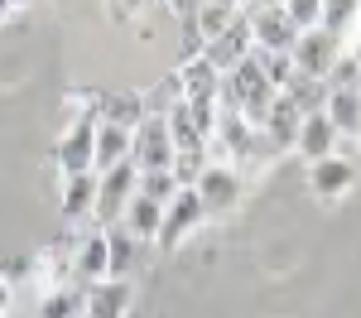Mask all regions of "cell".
<instances>
[{"instance_id": "8", "label": "cell", "mask_w": 361, "mask_h": 318, "mask_svg": "<svg viewBox=\"0 0 361 318\" xmlns=\"http://www.w3.org/2000/svg\"><path fill=\"white\" fill-rule=\"evenodd\" d=\"M202 207H207V217H226L236 202H241V169L236 164H222V159H212L207 173L193 183Z\"/></svg>"}, {"instance_id": "33", "label": "cell", "mask_w": 361, "mask_h": 318, "mask_svg": "<svg viewBox=\"0 0 361 318\" xmlns=\"http://www.w3.org/2000/svg\"><path fill=\"white\" fill-rule=\"evenodd\" d=\"M236 5H241V10H250V5H260V0H236Z\"/></svg>"}, {"instance_id": "12", "label": "cell", "mask_w": 361, "mask_h": 318, "mask_svg": "<svg viewBox=\"0 0 361 318\" xmlns=\"http://www.w3.org/2000/svg\"><path fill=\"white\" fill-rule=\"evenodd\" d=\"M352 178H357V169H352V159H342V154L308 164V188H313V198H323V202L347 198V193H352Z\"/></svg>"}, {"instance_id": "28", "label": "cell", "mask_w": 361, "mask_h": 318, "mask_svg": "<svg viewBox=\"0 0 361 318\" xmlns=\"http://www.w3.org/2000/svg\"><path fill=\"white\" fill-rule=\"evenodd\" d=\"M279 5L289 10V20L304 29V34L308 29H323V0H279Z\"/></svg>"}, {"instance_id": "15", "label": "cell", "mask_w": 361, "mask_h": 318, "mask_svg": "<svg viewBox=\"0 0 361 318\" xmlns=\"http://www.w3.org/2000/svg\"><path fill=\"white\" fill-rule=\"evenodd\" d=\"M130 299H135L130 280H102V285H87V318H126V314H130Z\"/></svg>"}, {"instance_id": "25", "label": "cell", "mask_w": 361, "mask_h": 318, "mask_svg": "<svg viewBox=\"0 0 361 318\" xmlns=\"http://www.w3.org/2000/svg\"><path fill=\"white\" fill-rule=\"evenodd\" d=\"M183 193V183L173 178V169H159V173H140V198L159 202V207H169V202Z\"/></svg>"}, {"instance_id": "5", "label": "cell", "mask_w": 361, "mask_h": 318, "mask_svg": "<svg viewBox=\"0 0 361 318\" xmlns=\"http://www.w3.org/2000/svg\"><path fill=\"white\" fill-rule=\"evenodd\" d=\"M173 130H169V116H145V126L135 130V169L140 173H159L173 169Z\"/></svg>"}, {"instance_id": "26", "label": "cell", "mask_w": 361, "mask_h": 318, "mask_svg": "<svg viewBox=\"0 0 361 318\" xmlns=\"http://www.w3.org/2000/svg\"><path fill=\"white\" fill-rule=\"evenodd\" d=\"M106 236H111V280H126L130 275V265H135V236L126 227H106Z\"/></svg>"}, {"instance_id": "13", "label": "cell", "mask_w": 361, "mask_h": 318, "mask_svg": "<svg viewBox=\"0 0 361 318\" xmlns=\"http://www.w3.org/2000/svg\"><path fill=\"white\" fill-rule=\"evenodd\" d=\"M337 140H342V130L333 126V116L313 111V116H304V130H299L294 154H304L308 164H318V159H333V154H337Z\"/></svg>"}, {"instance_id": "35", "label": "cell", "mask_w": 361, "mask_h": 318, "mask_svg": "<svg viewBox=\"0 0 361 318\" xmlns=\"http://www.w3.org/2000/svg\"><path fill=\"white\" fill-rule=\"evenodd\" d=\"M15 5H25V0H15Z\"/></svg>"}, {"instance_id": "17", "label": "cell", "mask_w": 361, "mask_h": 318, "mask_svg": "<svg viewBox=\"0 0 361 318\" xmlns=\"http://www.w3.org/2000/svg\"><path fill=\"white\" fill-rule=\"evenodd\" d=\"M145 116H149L145 92H106V97H102V116H97V121L121 126V130H140V126H145Z\"/></svg>"}, {"instance_id": "6", "label": "cell", "mask_w": 361, "mask_h": 318, "mask_svg": "<svg viewBox=\"0 0 361 318\" xmlns=\"http://www.w3.org/2000/svg\"><path fill=\"white\" fill-rule=\"evenodd\" d=\"M299 130H304V111L279 92L270 116H265V126H260V159H275L284 149H294L299 145Z\"/></svg>"}, {"instance_id": "34", "label": "cell", "mask_w": 361, "mask_h": 318, "mask_svg": "<svg viewBox=\"0 0 361 318\" xmlns=\"http://www.w3.org/2000/svg\"><path fill=\"white\" fill-rule=\"evenodd\" d=\"M222 5H236V0H222ZM236 10H241V5H236Z\"/></svg>"}, {"instance_id": "4", "label": "cell", "mask_w": 361, "mask_h": 318, "mask_svg": "<svg viewBox=\"0 0 361 318\" xmlns=\"http://www.w3.org/2000/svg\"><path fill=\"white\" fill-rule=\"evenodd\" d=\"M212 145L222 149V164H236V169H246V164L260 159V130L241 111H226V106H222V121H217Z\"/></svg>"}, {"instance_id": "22", "label": "cell", "mask_w": 361, "mask_h": 318, "mask_svg": "<svg viewBox=\"0 0 361 318\" xmlns=\"http://www.w3.org/2000/svg\"><path fill=\"white\" fill-rule=\"evenodd\" d=\"M183 102H188V97H183V82H178V68H173V73H164L159 82L145 92V106H149V116H173Z\"/></svg>"}, {"instance_id": "23", "label": "cell", "mask_w": 361, "mask_h": 318, "mask_svg": "<svg viewBox=\"0 0 361 318\" xmlns=\"http://www.w3.org/2000/svg\"><path fill=\"white\" fill-rule=\"evenodd\" d=\"M255 58H260V68H265V78H270L275 92H289V87L299 82V63H294V54H265V49H255Z\"/></svg>"}, {"instance_id": "31", "label": "cell", "mask_w": 361, "mask_h": 318, "mask_svg": "<svg viewBox=\"0 0 361 318\" xmlns=\"http://www.w3.org/2000/svg\"><path fill=\"white\" fill-rule=\"evenodd\" d=\"M140 5H145V0H111V10L121 15V20H130V15L140 10Z\"/></svg>"}, {"instance_id": "18", "label": "cell", "mask_w": 361, "mask_h": 318, "mask_svg": "<svg viewBox=\"0 0 361 318\" xmlns=\"http://www.w3.org/2000/svg\"><path fill=\"white\" fill-rule=\"evenodd\" d=\"M178 82H183V97L188 102H222V73L197 58V63H178Z\"/></svg>"}, {"instance_id": "27", "label": "cell", "mask_w": 361, "mask_h": 318, "mask_svg": "<svg viewBox=\"0 0 361 318\" xmlns=\"http://www.w3.org/2000/svg\"><path fill=\"white\" fill-rule=\"evenodd\" d=\"M361 15V0H323V29L337 34V39H347V29L357 25Z\"/></svg>"}, {"instance_id": "1", "label": "cell", "mask_w": 361, "mask_h": 318, "mask_svg": "<svg viewBox=\"0 0 361 318\" xmlns=\"http://www.w3.org/2000/svg\"><path fill=\"white\" fill-rule=\"evenodd\" d=\"M241 15L250 20L255 49H265V54H294L299 39H304V29L289 20V10H284L279 0H260V5H250V10H241Z\"/></svg>"}, {"instance_id": "21", "label": "cell", "mask_w": 361, "mask_h": 318, "mask_svg": "<svg viewBox=\"0 0 361 318\" xmlns=\"http://www.w3.org/2000/svg\"><path fill=\"white\" fill-rule=\"evenodd\" d=\"M323 111L333 116V126L342 130V135H357L361 140V87H342V92H333Z\"/></svg>"}, {"instance_id": "20", "label": "cell", "mask_w": 361, "mask_h": 318, "mask_svg": "<svg viewBox=\"0 0 361 318\" xmlns=\"http://www.w3.org/2000/svg\"><path fill=\"white\" fill-rule=\"evenodd\" d=\"M34 318H87V285L73 289H44V299H39V309H34Z\"/></svg>"}, {"instance_id": "7", "label": "cell", "mask_w": 361, "mask_h": 318, "mask_svg": "<svg viewBox=\"0 0 361 318\" xmlns=\"http://www.w3.org/2000/svg\"><path fill=\"white\" fill-rule=\"evenodd\" d=\"M202 222H207V207H202V198H197V188H183V193L164 207V231H159L154 246H159V251H178Z\"/></svg>"}, {"instance_id": "19", "label": "cell", "mask_w": 361, "mask_h": 318, "mask_svg": "<svg viewBox=\"0 0 361 318\" xmlns=\"http://www.w3.org/2000/svg\"><path fill=\"white\" fill-rule=\"evenodd\" d=\"M121 227L130 231L135 241H159V231H164V207L135 193V202H130V207H126V217H121Z\"/></svg>"}, {"instance_id": "11", "label": "cell", "mask_w": 361, "mask_h": 318, "mask_svg": "<svg viewBox=\"0 0 361 318\" xmlns=\"http://www.w3.org/2000/svg\"><path fill=\"white\" fill-rule=\"evenodd\" d=\"M255 54V34H250V20L246 15H236V20H231V29H226L222 39H212V44H207V63H212V68H217V73H231V68H241V63H246V58Z\"/></svg>"}, {"instance_id": "24", "label": "cell", "mask_w": 361, "mask_h": 318, "mask_svg": "<svg viewBox=\"0 0 361 318\" xmlns=\"http://www.w3.org/2000/svg\"><path fill=\"white\" fill-rule=\"evenodd\" d=\"M241 10L236 5H222V0H207L202 10H197V29H202V39L212 44V39H222L226 29H231V20H236Z\"/></svg>"}, {"instance_id": "14", "label": "cell", "mask_w": 361, "mask_h": 318, "mask_svg": "<svg viewBox=\"0 0 361 318\" xmlns=\"http://www.w3.org/2000/svg\"><path fill=\"white\" fill-rule=\"evenodd\" d=\"M97 188H102V173H73V178H63V217L68 222H92L97 217Z\"/></svg>"}, {"instance_id": "16", "label": "cell", "mask_w": 361, "mask_h": 318, "mask_svg": "<svg viewBox=\"0 0 361 318\" xmlns=\"http://www.w3.org/2000/svg\"><path fill=\"white\" fill-rule=\"evenodd\" d=\"M130 159H135V130L97 121V173L116 169V164H130Z\"/></svg>"}, {"instance_id": "30", "label": "cell", "mask_w": 361, "mask_h": 318, "mask_svg": "<svg viewBox=\"0 0 361 318\" xmlns=\"http://www.w3.org/2000/svg\"><path fill=\"white\" fill-rule=\"evenodd\" d=\"M10 304H15V285H10V280L0 275V318L10 314Z\"/></svg>"}, {"instance_id": "3", "label": "cell", "mask_w": 361, "mask_h": 318, "mask_svg": "<svg viewBox=\"0 0 361 318\" xmlns=\"http://www.w3.org/2000/svg\"><path fill=\"white\" fill-rule=\"evenodd\" d=\"M140 193V169L135 159L130 164H116V169L102 173V188H97V227H121V217H126V207L135 202Z\"/></svg>"}, {"instance_id": "9", "label": "cell", "mask_w": 361, "mask_h": 318, "mask_svg": "<svg viewBox=\"0 0 361 318\" xmlns=\"http://www.w3.org/2000/svg\"><path fill=\"white\" fill-rule=\"evenodd\" d=\"M342 39L328 34V29H308L304 39H299V49H294V63H299V73L304 78H318V82H328L333 78V68L342 63Z\"/></svg>"}, {"instance_id": "2", "label": "cell", "mask_w": 361, "mask_h": 318, "mask_svg": "<svg viewBox=\"0 0 361 318\" xmlns=\"http://www.w3.org/2000/svg\"><path fill=\"white\" fill-rule=\"evenodd\" d=\"M54 159L63 178L73 173H97V116H73V126H63L54 145Z\"/></svg>"}, {"instance_id": "32", "label": "cell", "mask_w": 361, "mask_h": 318, "mask_svg": "<svg viewBox=\"0 0 361 318\" xmlns=\"http://www.w3.org/2000/svg\"><path fill=\"white\" fill-rule=\"evenodd\" d=\"M10 10H15V0H0V20H5V15H10Z\"/></svg>"}, {"instance_id": "10", "label": "cell", "mask_w": 361, "mask_h": 318, "mask_svg": "<svg viewBox=\"0 0 361 318\" xmlns=\"http://www.w3.org/2000/svg\"><path fill=\"white\" fill-rule=\"evenodd\" d=\"M73 275H78L82 285H102V280H111V236H106V227L87 231L82 241L73 246Z\"/></svg>"}, {"instance_id": "29", "label": "cell", "mask_w": 361, "mask_h": 318, "mask_svg": "<svg viewBox=\"0 0 361 318\" xmlns=\"http://www.w3.org/2000/svg\"><path fill=\"white\" fill-rule=\"evenodd\" d=\"M202 5H207V0H169V10L178 15V25H183V20H197V10H202Z\"/></svg>"}]
</instances>
